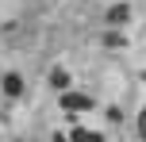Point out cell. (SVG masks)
<instances>
[{
    "instance_id": "5b68a950",
    "label": "cell",
    "mask_w": 146,
    "mask_h": 142,
    "mask_svg": "<svg viewBox=\"0 0 146 142\" xmlns=\"http://www.w3.org/2000/svg\"><path fill=\"white\" fill-rule=\"evenodd\" d=\"M139 131H142V138H146V108L139 112Z\"/></svg>"
},
{
    "instance_id": "6da1fadb",
    "label": "cell",
    "mask_w": 146,
    "mask_h": 142,
    "mask_svg": "<svg viewBox=\"0 0 146 142\" xmlns=\"http://www.w3.org/2000/svg\"><path fill=\"white\" fill-rule=\"evenodd\" d=\"M62 108H66V112H88L92 100H88L85 92H66V96H62Z\"/></svg>"
},
{
    "instance_id": "277c9868",
    "label": "cell",
    "mask_w": 146,
    "mask_h": 142,
    "mask_svg": "<svg viewBox=\"0 0 146 142\" xmlns=\"http://www.w3.org/2000/svg\"><path fill=\"white\" fill-rule=\"evenodd\" d=\"M104 42H108V46H123V42H127V38H123V35H115V31H111V35H108V38H104Z\"/></svg>"
},
{
    "instance_id": "7a4b0ae2",
    "label": "cell",
    "mask_w": 146,
    "mask_h": 142,
    "mask_svg": "<svg viewBox=\"0 0 146 142\" xmlns=\"http://www.w3.org/2000/svg\"><path fill=\"white\" fill-rule=\"evenodd\" d=\"M127 19H131V8L127 4H111L108 8V23L111 27H119V23H127Z\"/></svg>"
},
{
    "instance_id": "3957f363",
    "label": "cell",
    "mask_w": 146,
    "mask_h": 142,
    "mask_svg": "<svg viewBox=\"0 0 146 142\" xmlns=\"http://www.w3.org/2000/svg\"><path fill=\"white\" fill-rule=\"evenodd\" d=\"M69 142H108V138H104L100 131H88V127H77V131H73V135H69Z\"/></svg>"
}]
</instances>
